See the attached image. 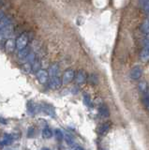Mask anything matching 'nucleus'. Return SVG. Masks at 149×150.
Wrapping results in <instances>:
<instances>
[{
	"label": "nucleus",
	"instance_id": "f257e3e1",
	"mask_svg": "<svg viewBox=\"0 0 149 150\" xmlns=\"http://www.w3.org/2000/svg\"><path fill=\"white\" fill-rule=\"evenodd\" d=\"M27 43H28V35L26 33H23L22 35H20L15 40L16 48L18 50L23 49L25 47H26Z\"/></svg>",
	"mask_w": 149,
	"mask_h": 150
},
{
	"label": "nucleus",
	"instance_id": "f03ea898",
	"mask_svg": "<svg viewBox=\"0 0 149 150\" xmlns=\"http://www.w3.org/2000/svg\"><path fill=\"white\" fill-rule=\"evenodd\" d=\"M75 71L73 70H67L65 72H64L63 76L61 77L62 79V84H69L70 82H72L75 78Z\"/></svg>",
	"mask_w": 149,
	"mask_h": 150
},
{
	"label": "nucleus",
	"instance_id": "7ed1b4c3",
	"mask_svg": "<svg viewBox=\"0 0 149 150\" xmlns=\"http://www.w3.org/2000/svg\"><path fill=\"white\" fill-rule=\"evenodd\" d=\"M49 78L50 80L48 82L51 88H53V89H58V88H60V86H62V79H61L59 75L58 76H52Z\"/></svg>",
	"mask_w": 149,
	"mask_h": 150
},
{
	"label": "nucleus",
	"instance_id": "20e7f679",
	"mask_svg": "<svg viewBox=\"0 0 149 150\" xmlns=\"http://www.w3.org/2000/svg\"><path fill=\"white\" fill-rule=\"evenodd\" d=\"M37 78L40 84H46L49 81V72L45 70H39L37 71Z\"/></svg>",
	"mask_w": 149,
	"mask_h": 150
},
{
	"label": "nucleus",
	"instance_id": "39448f33",
	"mask_svg": "<svg viewBox=\"0 0 149 150\" xmlns=\"http://www.w3.org/2000/svg\"><path fill=\"white\" fill-rule=\"evenodd\" d=\"M142 74H143V70L140 66H135L133 67L130 70V78L133 80H138L142 77Z\"/></svg>",
	"mask_w": 149,
	"mask_h": 150
},
{
	"label": "nucleus",
	"instance_id": "423d86ee",
	"mask_svg": "<svg viewBox=\"0 0 149 150\" xmlns=\"http://www.w3.org/2000/svg\"><path fill=\"white\" fill-rule=\"evenodd\" d=\"M75 81H76V83L77 84H84L86 82L87 80V74L86 73V71L84 70H79V71H77V73H75Z\"/></svg>",
	"mask_w": 149,
	"mask_h": 150
},
{
	"label": "nucleus",
	"instance_id": "0eeeda50",
	"mask_svg": "<svg viewBox=\"0 0 149 150\" xmlns=\"http://www.w3.org/2000/svg\"><path fill=\"white\" fill-rule=\"evenodd\" d=\"M12 29L13 27L11 25V23L1 27V28H0V38H9L12 33Z\"/></svg>",
	"mask_w": 149,
	"mask_h": 150
},
{
	"label": "nucleus",
	"instance_id": "6e6552de",
	"mask_svg": "<svg viewBox=\"0 0 149 150\" xmlns=\"http://www.w3.org/2000/svg\"><path fill=\"white\" fill-rule=\"evenodd\" d=\"M27 112L30 115H36L40 112V105L34 103L32 101H29L27 103Z\"/></svg>",
	"mask_w": 149,
	"mask_h": 150
},
{
	"label": "nucleus",
	"instance_id": "1a4fd4ad",
	"mask_svg": "<svg viewBox=\"0 0 149 150\" xmlns=\"http://www.w3.org/2000/svg\"><path fill=\"white\" fill-rule=\"evenodd\" d=\"M40 111L45 112L46 115H50V117H55V109H53L52 106H50V105H40Z\"/></svg>",
	"mask_w": 149,
	"mask_h": 150
},
{
	"label": "nucleus",
	"instance_id": "9d476101",
	"mask_svg": "<svg viewBox=\"0 0 149 150\" xmlns=\"http://www.w3.org/2000/svg\"><path fill=\"white\" fill-rule=\"evenodd\" d=\"M16 45H15V42L11 39L8 40L5 43V49L8 53H12L13 51L15 50Z\"/></svg>",
	"mask_w": 149,
	"mask_h": 150
},
{
	"label": "nucleus",
	"instance_id": "9b49d317",
	"mask_svg": "<svg viewBox=\"0 0 149 150\" xmlns=\"http://www.w3.org/2000/svg\"><path fill=\"white\" fill-rule=\"evenodd\" d=\"M140 58L143 62H147L149 60V45H145L140 54Z\"/></svg>",
	"mask_w": 149,
	"mask_h": 150
},
{
	"label": "nucleus",
	"instance_id": "f8f14e48",
	"mask_svg": "<svg viewBox=\"0 0 149 150\" xmlns=\"http://www.w3.org/2000/svg\"><path fill=\"white\" fill-rule=\"evenodd\" d=\"M59 75V66L57 64H53L49 70V77L58 76Z\"/></svg>",
	"mask_w": 149,
	"mask_h": 150
},
{
	"label": "nucleus",
	"instance_id": "ddd939ff",
	"mask_svg": "<svg viewBox=\"0 0 149 150\" xmlns=\"http://www.w3.org/2000/svg\"><path fill=\"white\" fill-rule=\"evenodd\" d=\"M109 129H110V124H108V123H104L102 125H100L99 129H98V133H99L100 135H105L107 133L108 131H109Z\"/></svg>",
	"mask_w": 149,
	"mask_h": 150
},
{
	"label": "nucleus",
	"instance_id": "4468645a",
	"mask_svg": "<svg viewBox=\"0 0 149 150\" xmlns=\"http://www.w3.org/2000/svg\"><path fill=\"white\" fill-rule=\"evenodd\" d=\"M13 141V138H12V135H9V134H5L3 139L0 141V145H11Z\"/></svg>",
	"mask_w": 149,
	"mask_h": 150
},
{
	"label": "nucleus",
	"instance_id": "2eb2a0df",
	"mask_svg": "<svg viewBox=\"0 0 149 150\" xmlns=\"http://www.w3.org/2000/svg\"><path fill=\"white\" fill-rule=\"evenodd\" d=\"M99 112H100V117H108L110 115V111H109V109H108L107 106H105V105H102V106L100 107Z\"/></svg>",
	"mask_w": 149,
	"mask_h": 150
},
{
	"label": "nucleus",
	"instance_id": "dca6fc26",
	"mask_svg": "<svg viewBox=\"0 0 149 150\" xmlns=\"http://www.w3.org/2000/svg\"><path fill=\"white\" fill-rule=\"evenodd\" d=\"M30 53V48L28 47V48H26V47H25L23 49H21L19 50V53H18V57L21 59H23L25 57H26Z\"/></svg>",
	"mask_w": 149,
	"mask_h": 150
},
{
	"label": "nucleus",
	"instance_id": "f3484780",
	"mask_svg": "<svg viewBox=\"0 0 149 150\" xmlns=\"http://www.w3.org/2000/svg\"><path fill=\"white\" fill-rule=\"evenodd\" d=\"M42 136H43V138H45V139L52 138L53 132H52V131H51V129L49 127H45L44 129H42Z\"/></svg>",
	"mask_w": 149,
	"mask_h": 150
},
{
	"label": "nucleus",
	"instance_id": "a211bd4d",
	"mask_svg": "<svg viewBox=\"0 0 149 150\" xmlns=\"http://www.w3.org/2000/svg\"><path fill=\"white\" fill-rule=\"evenodd\" d=\"M31 66H32L31 71H33V72H37V71H39L40 70V66H41V64H40L39 60H35L34 62L31 63Z\"/></svg>",
	"mask_w": 149,
	"mask_h": 150
},
{
	"label": "nucleus",
	"instance_id": "6ab92c4d",
	"mask_svg": "<svg viewBox=\"0 0 149 150\" xmlns=\"http://www.w3.org/2000/svg\"><path fill=\"white\" fill-rule=\"evenodd\" d=\"M142 31L144 34H149V19H146L141 26Z\"/></svg>",
	"mask_w": 149,
	"mask_h": 150
},
{
	"label": "nucleus",
	"instance_id": "aec40b11",
	"mask_svg": "<svg viewBox=\"0 0 149 150\" xmlns=\"http://www.w3.org/2000/svg\"><path fill=\"white\" fill-rule=\"evenodd\" d=\"M64 139H65V141L67 142V145H75V144H74V141H73L72 136L70 135V134L65 133V135H64Z\"/></svg>",
	"mask_w": 149,
	"mask_h": 150
},
{
	"label": "nucleus",
	"instance_id": "412c9836",
	"mask_svg": "<svg viewBox=\"0 0 149 150\" xmlns=\"http://www.w3.org/2000/svg\"><path fill=\"white\" fill-rule=\"evenodd\" d=\"M84 104H86V106L91 107L92 103H91V98H90V96L88 94H84Z\"/></svg>",
	"mask_w": 149,
	"mask_h": 150
},
{
	"label": "nucleus",
	"instance_id": "4be33fe9",
	"mask_svg": "<svg viewBox=\"0 0 149 150\" xmlns=\"http://www.w3.org/2000/svg\"><path fill=\"white\" fill-rule=\"evenodd\" d=\"M139 89L141 92H144V93H146L147 92V84L145 82H141L139 84Z\"/></svg>",
	"mask_w": 149,
	"mask_h": 150
},
{
	"label": "nucleus",
	"instance_id": "5701e85b",
	"mask_svg": "<svg viewBox=\"0 0 149 150\" xmlns=\"http://www.w3.org/2000/svg\"><path fill=\"white\" fill-rule=\"evenodd\" d=\"M55 133V138H56L57 141H62V140L64 139V134L60 129H56Z\"/></svg>",
	"mask_w": 149,
	"mask_h": 150
},
{
	"label": "nucleus",
	"instance_id": "b1692460",
	"mask_svg": "<svg viewBox=\"0 0 149 150\" xmlns=\"http://www.w3.org/2000/svg\"><path fill=\"white\" fill-rule=\"evenodd\" d=\"M88 81H89L90 84H98V77H97V75L91 74L90 76H89Z\"/></svg>",
	"mask_w": 149,
	"mask_h": 150
},
{
	"label": "nucleus",
	"instance_id": "393cba45",
	"mask_svg": "<svg viewBox=\"0 0 149 150\" xmlns=\"http://www.w3.org/2000/svg\"><path fill=\"white\" fill-rule=\"evenodd\" d=\"M35 135V129H34L32 127L28 129V131H27V136L29 138H32L33 136Z\"/></svg>",
	"mask_w": 149,
	"mask_h": 150
},
{
	"label": "nucleus",
	"instance_id": "a878e982",
	"mask_svg": "<svg viewBox=\"0 0 149 150\" xmlns=\"http://www.w3.org/2000/svg\"><path fill=\"white\" fill-rule=\"evenodd\" d=\"M144 103L145 106H147V105L149 104V94L147 93H144Z\"/></svg>",
	"mask_w": 149,
	"mask_h": 150
},
{
	"label": "nucleus",
	"instance_id": "bb28decb",
	"mask_svg": "<svg viewBox=\"0 0 149 150\" xmlns=\"http://www.w3.org/2000/svg\"><path fill=\"white\" fill-rule=\"evenodd\" d=\"M143 7H144V9L145 12H148L149 11V0H148L146 3H145V4Z\"/></svg>",
	"mask_w": 149,
	"mask_h": 150
},
{
	"label": "nucleus",
	"instance_id": "cd10ccee",
	"mask_svg": "<svg viewBox=\"0 0 149 150\" xmlns=\"http://www.w3.org/2000/svg\"><path fill=\"white\" fill-rule=\"evenodd\" d=\"M144 46L145 45H149V34H147L146 38L144 40Z\"/></svg>",
	"mask_w": 149,
	"mask_h": 150
},
{
	"label": "nucleus",
	"instance_id": "c85d7f7f",
	"mask_svg": "<svg viewBox=\"0 0 149 150\" xmlns=\"http://www.w3.org/2000/svg\"><path fill=\"white\" fill-rule=\"evenodd\" d=\"M147 1H148V0H139V3H140V5H141L142 7H143Z\"/></svg>",
	"mask_w": 149,
	"mask_h": 150
},
{
	"label": "nucleus",
	"instance_id": "c756f323",
	"mask_svg": "<svg viewBox=\"0 0 149 150\" xmlns=\"http://www.w3.org/2000/svg\"><path fill=\"white\" fill-rule=\"evenodd\" d=\"M5 17V13L3 12L2 11H0V20H2Z\"/></svg>",
	"mask_w": 149,
	"mask_h": 150
},
{
	"label": "nucleus",
	"instance_id": "7c9ffc66",
	"mask_svg": "<svg viewBox=\"0 0 149 150\" xmlns=\"http://www.w3.org/2000/svg\"><path fill=\"white\" fill-rule=\"evenodd\" d=\"M73 148H75V149H84L82 146H74Z\"/></svg>",
	"mask_w": 149,
	"mask_h": 150
},
{
	"label": "nucleus",
	"instance_id": "2f4dec72",
	"mask_svg": "<svg viewBox=\"0 0 149 150\" xmlns=\"http://www.w3.org/2000/svg\"><path fill=\"white\" fill-rule=\"evenodd\" d=\"M146 13H147V19H149V11L146 12Z\"/></svg>",
	"mask_w": 149,
	"mask_h": 150
},
{
	"label": "nucleus",
	"instance_id": "473e14b6",
	"mask_svg": "<svg viewBox=\"0 0 149 150\" xmlns=\"http://www.w3.org/2000/svg\"><path fill=\"white\" fill-rule=\"evenodd\" d=\"M146 107H147V109H148V111H149V104L147 105V106H146Z\"/></svg>",
	"mask_w": 149,
	"mask_h": 150
}]
</instances>
